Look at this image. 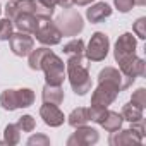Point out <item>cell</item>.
<instances>
[{
	"instance_id": "1",
	"label": "cell",
	"mask_w": 146,
	"mask_h": 146,
	"mask_svg": "<svg viewBox=\"0 0 146 146\" xmlns=\"http://www.w3.org/2000/svg\"><path fill=\"white\" fill-rule=\"evenodd\" d=\"M90 60L84 55H72L65 64V78L70 83V88L76 95L84 96L91 91V76H90Z\"/></svg>"
},
{
	"instance_id": "2",
	"label": "cell",
	"mask_w": 146,
	"mask_h": 146,
	"mask_svg": "<svg viewBox=\"0 0 146 146\" xmlns=\"http://www.w3.org/2000/svg\"><path fill=\"white\" fill-rule=\"evenodd\" d=\"M40 70L45 72L46 84H62L64 79H65V64L52 50L43 57L41 65H40Z\"/></svg>"
},
{
	"instance_id": "3",
	"label": "cell",
	"mask_w": 146,
	"mask_h": 146,
	"mask_svg": "<svg viewBox=\"0 0 146 146\" xmlns=\"http://www.w3.org/2000/svg\"><path fill=\"white\" fill-rule=\"evenodd\" d=\"M55 26L58 28L62 36H78L84 29V21H83V16L78 11L65 9V12H62L57 17Z\"/></svg>"
},
{
	"instance_id": "4",
	"label": "cell",
	"mask_w": 146,
	"mask_h": 146,
	"mask_svg": "<svg viewBox=\"0 0 146 146\" xmlns=\"http://www.w3.org/2000/svg\"><path fill=\"white\" fill-rule=\"evenodd\" d=\"M108 50H110L108 36L105 33H102V31H96L90 38L88 46L84 48V55H86V58L90 62H102V60L107 58Z\"/></svg>"
},
{
	"instance_id": "5",
	"label": "cell",
	"mask_w": 146,
	"mask_h": 146,
	"mask_svg": "<svg viewBox=\"0 0 146 146\" xmlns=\"http://www.w3.org/2000/svg\"><path fill=\"white\" fill-rule=\"evenodd\" d=\"M144 132H143V120L134 122L131 129H124V131H115L110 132L108 137V144L110 146H124V144H132V143H143Z\"/></svg>"
},
{
	"instance_id": "6",
	"label": "cell",
	"mask_w": 146,
	"mask_h": 146,
	"mask_svg": "<svg viewBox=\"0 0 146 146\" xmlns=\"http://www.w3.org/2000/svg\"><path fill=\"white\" fill-rule=\"evenodd\" d=\"M120 88L110 81H100L98 86L95 88L93 95H91V105L95 107H103L108 108L119 96Z\"/></svg>"
},
{
	"instance_id": "7",
	"label": "cell",
	"mask_w": 146,
	"mask_h": 146,
	"mask_svg": "<svg viewBox=\"0 0 146 146\" xmlns=\"http://www.w3.org/2000/svg\"><path fill=\"white\" fill-rule=\"evenodd\" d=\"M136 55V38L132 33H124L119 36L113 46V58L117 64H122Z\"/></svg>"
},
{
	"instance_id": "8",
	"label": "cell",
	"mask_w": 146,
	"mask_h": 146,
	"mask_svg": "<svg viewBox=\"0 0 146 146\" xmlns=\"http://www.w3.org/2000/svg\"><path fill=\"white\" fill-rule=\"evenodd\" d=\"M36 40L45 45V46H53V45H58L60 40H62V33L58 31V28L55 26V23H52L50 19H43L35 33Z\"/></svg>"
},
{
	"instance_id": "9",
	"label": "cell",
	"mask_w": 146,
	"mask_h": 146,
	"mask_svg": "<svg viewBox=\"0 0 146 146\" xmlns=\"http://www.w3.org/2000/svg\"><path fill=\"white\" fill-rule=\"evenodd\" d=\"M98 139H100V134L96 129L81 125V127H76V132L67 139V146H91V144H96Z\"/></svg>"
},
{
	"instance_id": "10",
	"label": "cell",
	"mask_w": 146,
	"mask_h": 146,
	"mask_svg": "<svg viewBox=\"0 0 146 146\" xmlns=\"http://www.w3.org/2000/svg\"><path fill=\"white\" fill-rule=\"evenodd\" d=\"M9 45H11V50H12L14 55H17V57H28L31 53V50L35 48V40L28 33L17 31V33L11 35Z\"/></svg>"
},
{
	"instance_id": "11",
	"label": "cell",
	"mask_w": 146,
	"mask_h": 146,
	"mask_svg": "<svg viewBox=\"0 0 146 146\" xmlns=\"http://www.w3.org/2000/svg\"><path fill=\"white\" fill-rule=\"evenodd\" d=\"M119 70L122 72L127 79H131V81L134 83L136 78H143V76L146 74V64H144L143 58H139V57L134 55L132 58H129V60L119 64Z\"/></svg>"
},
{
	"instance_id": "12",
	"label": "cell",
	"mask_w": 146,
	"mask_h": 146,
	"mask_svg": "<svg viewBox=\"0 0 146 146\" xmlns=\"http://www.w3.org/2000/svg\"><path fill=\"white\" fill-rule=\"evenodd\" d=\"M36 11V0H11L5 5L7 19L14 21L21 14H35Z\"/></svg>"
},
{
	"instance_id": "13",
	"label": "cell",
	"mask_w": 146,
	"mask_h": 146,
	"mask_svg": "<svg viewBox=\"0 0 146 146\" xmlns=\"http://www.w3.org/2000/svg\"><path fill=\"white\" fill-rule=\"evenodd\" d=\"M40 117L43 119V122L48 127H60L65 120L58 105H50V103H43L40 107Z\"/></svg>"
},
{
	"instance_id": "14",
	"label": "cell",
	"mask_w": 146,
	"mask_h": 146,
	"mask_svg": "<svg viewBox=\"0 0 146 146\" xmlns=\"http://www.w3.org/2000/svg\"><path fill=\"white\" fill-rule=\"evenodd\" d=\"M100 81H110V83L117 84V86L120 88V91L127 90V88L132 84V81L127 79L122 72H120L119 69H115V67H105V69H102L100 74H98V83H100Z\"/></svg>"
},
{
	"instance_id": "15",
	"label": "cell",
	"mask_w": 146,
	"mask_h": 146,
	"mask_svg": "<svg viewBox=\"0 0 146 146\" xmlns=\"http://www.w3.org/2000/svg\"><path fill=\"white\" fill-rule=\"evenodd\" d=\"M40 23H41V19L36 17L35 14H21V16H17L12 21V24L21 33H28V35H35L36 29H38V26H40Z\"/></svg>"
},
{
	"instance_id": "16",
	"label": "cell",
	"mask_w": 146,
	"mask_h": 146,
	"mask_svg": "<svg viewBox=\"0 0 146 146\" xmlns=\"http://www.w3.org/2000/svg\"><path fill=\"white\" fill-rule=\"evenodd\" d=\"M112 16V7L105 2H98L95 5H91L88 11H86V17L91 24H98V23H103L105 19H108Z\"/></svg>"
},
{
	"instance_id": "17",
	"label": "cell",
	"mask_w": 146,
	"mask_h": 146,
	"mask_svg": "<svg viewBox=\"0 0 146 146\" xmlns=\"http://www.w3.org/2000/svg\"><path fill=\"white\" fill-rule=\"evenodd\" d=\"M41 100H43V103L60 105L64 102V88H62V84H45L43 90H41Z\"/></svg>"
},
{
	"instance_id": "18",
	"label": "cell",
	"mask_w": 146,
	"mask_h": 146,
	"mask_svg": "<svg viewBox=\"0 0 146 146\" xmlns=\"http://www.w3.org/2000/svg\"><path fill=\"white\" fill-rule=\"evenodd\" d=\"M122 122H124V119H122V115H120L119 112L107 110V113H105V117H103V120H102L100 125H102L107 132H115V131L122 129Z\"/></svg>"
},
{
	"instance_id": "19",
	"label": "cell",
	"mask_w": 146,
	"mask_h": 146,
	"mask_svg": "<svg viewBox=\"0 0 146 146\" xmlns=\"http://www.w3.org/2000/svg\"><path fill=\"white\" fill-rule=\"evenodd\" d=\"M67 122L70 127H81V125H86L90 122V117H88V108L84 107H78L70 112V115L67 117Z\"/></svg>"
},
{
	"instance_id": "20",
	"label": "cell",
	"mask_w": 146,
	"mask_h": 146,
	"mask_svg": "<svg viewBox=\"0 0 146 146\" xmlns=\"http://www.w3.org/2000/svg\"><path fill=\"white\" fill-rule=\"evenodd\" d=\"M0 105L7 112H14L19 108V102H17V90H5L0 95Z\"/></svg>"
},
{
	"instance_id": "21",
	"label": "cell",
	"mask_w": 146,
	"mask_h": 146,
	"mask_svg": "<svg viewBox=\"0 0 146 146\" xmlns=\"http://www.w3.org/2000/svg\"><path fill=\"white\" fill-rule=\"evenodd\" d=\"M120 115H122V119H124V120H127V122L134 124V122L143 120V108H137L136 105H132V103L129 102V103H125V105L122 107Z\"/></svg>"
},
{
	"instance_id": "22",
	"label": "cell",
	"mask_w": 146,
	"mask_h": 146,
	"mask_svg": "<svg viewBox=\"0 0 146 146\" xmlns=\"http://www.w3.org/2000/svg\"><path fill=\"white\" fill-rule=\"evenodd\" d=\"M50 52V48H46V46H41V48H33L31 50V53L28 55V64H29V69L31 70H40V65H41V60H43V57L46 55Z\"/></svg>"
},
{
	"instance_id": "23",
	"label": "cell",
	"mask_w": 146,
	"mask_h": 146,
	"mask_svg": "<svg viewBox=\"0 0 146 146\" xmlns=\"http://www.w3.org/2000/svg\"><path fill=\"white\" fill-rule=\"evenodd\" d=\"M19 141H21V129L17 127V124H9L4 129V143L9 146H14V144H19Z\"/></svg>"
},
{
	"instance_id": "24",
	"label": "cell",
	"mask_w": 146,
	"mask_h": 146,
	"mask_svg": "<svg viewBox=\"0 0 146 146\" xmlns=\"http://www.w3.org/2000/svg\"><path fill=\"white\" fill-rule=\"evenodd\" d=\"M84 41L81 38H74V40H70L69 43L64 45V53L67 57H72V55H84Z\"/></svg>"
},
{
	"instance_id": "25",
	"label": "cell",
	"mask_w": 146,
	"mask_h": 146,
	"mask_svg": "<svg viewBox=\"0 0 146 146\" xmlns=\"http://www.w3.org/2000/svg\"><path fill=\"white\" fill-rule=\"evenodd\" d=\"M17 102H19V108H28L35 103V91L29 88H21L17 90Z\"/></svg>"
},
{
	"instance_id": "26",
	"label": "cell",
	"mask_w": 146,
	"mask_h": 146,
	"mask_svg": "<svg viewBox=\"0 0 146 146\" xmlns=\"http://www.w3.org/2000/svg\"><path fill=\"white\" fill-rule=\"evenodd\" d=\"M17 127L21 129V132H33L36 127V120L33 119V115H23L17 120Z\"/></svg>"
},
{
	"instance_id": "27",
	"label": "cell",
	"mask_w": 146,
	"mask_h": 146,
	"mask_svg": "<svg viewBox=\"0 0 146 146\" xmlns=\"http://www.w3.org/2000/svg\"><path fill=\"white\" fill-rule=\"evenodd\" d=\"M105 113H107V108H103V107H95V105H91V107L88 108V117H90V120H91V122H96V124H102Z\"/></svg>"
},
{
	"instance_id": "28",
	"label": "cell",
	"mask_w": 146,
	"mask_h": 146,
	"mask_svg": "<svg viewBox=\"0 0 146 146\" xmlns=\"http://www.w3.org/2000/svg\"><path fill=\"white\" fill-rule=\"evenodd\" d=\"M12 21L11 19H0V41H7L12 35Z\"/></svg>"
},
{
	"instance_id": "29",
	"label": "cell",
	"mask_w": 146,
	"mask_h": 146,
	"mask_svg": "<svg viewBox=\"0 0 146 146\" xmlns=\"http://www.w3.org/2000/svg\"><path fill=\"white\" fill-rule=\"evenodd\" d=\"M131 103L136 105L137 108H144L146 107V90L144 88H137L132 96H131Z\"/></svg>"
},
{
	"instance_id": "30",
	"label": "cell",
	"mask_w": 146,
	"mask_h": 146,
	"mask_svg": "<svg viewBox=\"0 0 146 146\" xmlns=\"http://www.w3.org/2000/svg\"><path fill=\"white\" fill-rule=\"evenodd\" d=\"M113 5L119 12L127 14L129 11H132V7L136 5V0H113Z\"/></svg>"
},
{
	"instance_id": "31",
	"label": "cell",
	"mask_w": 146,
	"mask_h": 146,
	"mask_svg": "<svg viewBox=\"0 0 146 146\" xmlns=\"http://www.w3.org/2000/svg\"><path fill=\"white\" fill-rule=\"evenodd\" d=\"M146 17H139L136 23H134V26H132V33L137 36V38H141V40H144L146 38Z\"/></svg>"
},
{
	"instance_id": "32",
	"label": "cell",
	"mask_w": 146,
	"mask_h": 146,
	"mask_svg": "<svg viewBox=\"0 0 146 146\" xmlns=\"http://www.w3.org/2000/svg\"><path fill=\"white\" fill-rule=\"evenodd\" d=\"M48 144H50V139L45 134H36L28 139V146H48Z\"/></svg>"
},
{
	"instance_id": "33",
	"label": "cell",
	"mask_w": 146,
	"mask_h": 146,
	"mask_svg": "<svg viewBox=\"0 0 146 146\" xmlns=\"http://www.w3.org/2000/svg\"><path fill=\"white\" fill-rule=\"evenodd\" d=\"M36 2L45 5V7H50V9H55L58 5V0H36Z\"/></svg>"
},
{
	"instance_id": "34",
	"label": "cell",
	"mask_w": 146,
	"mask_h": 146,
	"mask_svg": "<svg viewBox=\"0 0 146 146\" xmlns=\"http://www.w3.org/2000/svg\"><path fill=\"white\" fill-rule=\"evenodd\" d=\"M58 5L62 9H70L72 5H74V0H58Z\"/></svg>"
},
{
	"instance_id": "35",
	"label": "cell",
	"mask_w": 146,
	"mask_h": 146,
	"mask_svg": "<svg viewBox=\"0 0 146 146\" xmlns=\"http://www.w3.org/2000/svg\"><path fill=\"white\" fill-rule=\"evenodd\" d=\"M91 2H95V0H74V5H78V7H86V5H90Z\"/></svg>"
},
{
	"instance_id": "36",
	"label": "cell",
	"mask_w": 146,
	"mask_h": 146,
	"mask_svg": "<svg viewBox=\"0 0 146 146\" xmlns=\"http://www.w3.org/2000/svg\"><path fill=\"white\" fill-rule=\"evenodd\" d=\"M137 5H146V0H136Z\"/></svg>"
},
{
	"instance_id": "37",
	"label": "cell",
	"mask_w": 146,
	"mask_h": 146,
	"mask_svg": "<svg viewBox=\"0 0 146 146\" xmlns=\"http://www.w3.org/2000/svg\"><path fill=\"white\" fill-rule=\"evenodd\" d=\"M0 12H2V9H0Z\"/></svg>"
}]
</instances>
